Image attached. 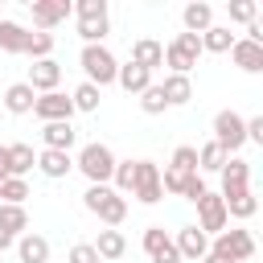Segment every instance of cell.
<instances>
[{
  "label": "cell",
  "instance_id": "cell-42",
  "mask_svg": "<svg viewBox=\"0 0 263 263\" xmlns=\"http://www.w3.org/2000/svg\"><path fill=\"white\" fill-rule=\"evenodd\" d=\"M247 144H263V115L247 119Z\"/></svg>",
  "mask_w": 263,
  "mask_h": 263
},
{
  "label": "cell",
  "instance_id": "cell-19",
  "mask_svg": "<svg viewBox=\"0 0 263 263\" xmlns=\"http://www.w3.org/2000/svg\"><path fill=\"white\" fill-rule=\"evenodd\" d=\"M74 144H78V132H74V123H41V148L70 152Z\"/></svg>",
  "mask_w": 263,
  "mask_h": 263
},
{
  "label": "cell",
  "instance_id": "cell-40",
  "mask_svg": "<svg viewBox=\"0 0 263 263\" xmlns=\"http://www.w3.org/2000/svg\"><path fill=\"white\" fill-rule=\"evenodd\" d=\"M205 193H210V185H205V177H201V173H189V177H185V189H181V197L197 205V201H201Z\"/></svg>",
  "mask_w": 263,
  "mask_h": 263
},
{
  "label": "cell",
  "instance_id": "cell-32",
  "mask_svg": "<svg viewBox=\"0 0 263 263\" xmlns=\"http://www.w3.org/2000/svg\"><path fill=\"white\" fill-rule=\"evenodd\" d=\"M222 164H226V152H222V148H218L214 140L197 148V173H218Z\"/></svg>",
  "mask_w": 263,
  "mask_h": 263
},
{
  "label": "cell",
  "instance_id": "cell-14",
  "mask_svg": "<svg viewBox=\"0 0 263 263\" xmlns=\"http://www.w3.org/2000/svg\"><path fill=\"white\" fill-rule=\"evenodd\" d=\"M25 82L33 86V95H49V90H58V82H62V66H58L53 58H41V62L29 66V78H25Z\"/></svg>",
  "mask_w": 263,
  "mask_h": 263
},
{
  "label": "cell",
  "instance_id": "cell-9",
  "mask_svg": "<svg viewBox=\"0 0 263 263\" xmlns=\"http://www.w3.org/2000/svg\"><path fill=\"white\" fill-rule=\"evenodd\" d=\"M29 8H33L37 33H49V29H58L66 16H74V4H70V0H33Z\"/></svg>",
  "mask_w": 263,
  "mask_h": 263
},
{
  "label": "cell",
  "instance_id": "cell-15",
  "mask_svg": "<svg viewBox=\"0 0 263 263\" xmlns=\"http://www.w3.org/2000/svg\"><path fill=\"white\" fill-rule=\"evenodd\" d=\"M230 62H234L242 74H263V45H255V41H247V37H234Z\"/></svg>",
  "mask_w": 263,
  "mask_h": 263
},
{
  "label": "cell",
  "instance_id": "cell-12",
  "mask_svg": "<svg viewBox=\"0 0 263 263\" xmlns=\"http://www.w3.org/2000/svg\"><path fill=\"white\" fill-rule=\"evenodd\" d=\"M144 255H148L152 263H181L177 242H173V234H168L164 226H148V230H144Z\"/></svg>",
  "mask_w": 263,
  "mask_h": 263
},
{
  "label": "cell",
  "instance_id": "cell-24",
  "mask_svg": "<svg viewBox=\"0 0 263 263\" xmlns=\"http://www.w3.org/2000/svg\"><path fill=\"white\" fill-rule=\"evenodd\" d=\"M25 41H29V29H25L21 21L0 16V49H4V53H25Z\"/></svg>",
  "mask_w": 263,
  "mask_h": 263
},
{
  "label": "cell",
  "instance_id": "cell-34",
  "mask_svg": "<svg viewBox=\"0 0 263 263\" xmlns=\"http://www.w3.org/2000/svg\"><path fill=\"white\" fill-rule=\"evenodd\" d=\"M111 33V21L103 16V21H78V37H82V45H103V37Z\"/></svg>",
  "mask_w": 263,
  "mask_h": 263
},
{
  "label": "cell",
  "instance_id": "cell-44",
  "mask_svg": "<svg viewBox=\"0 0 263 263\" xmlns=\"http://www.w3.org/2000/svg\"><path fill=\"white\" fill-rule=\"evenodd\" d=\"M8 247H16V238H12V234H4V230H0V255H4V251H8Z\"/></svg>",
  "mask_w": 263,
  "mask_h": 263
},
{
  "label": "cell",
  "instance_id": "cell-22",
  "mask_svg": "<svg viewBox=\"0 0 263 263\" xmlns=\"http://www.w3.org/2000/svg\"><path fill=\"white\" fill-rule=\"evenodd\" d=\"M115 82H119L127 95H144V90L152 86V74H148L144 66H136V62H123L119 74H115Z\"/></svg>",
  "mask_w": 263,
  "mask_h": 263
},
{
  "label": "cell",
  "instance_id": "cell-21",
  "mask_svg": "<svg viewBox=\"0 0 263 263\" xmlns=\"http://www.w3.org/2000/svg\"><path fill=\"white\" fill-rule=\"evenodd\" d=\"M16 255H21V263H49V238L25 230V234L16 238Z\"/></svg>",
  "mask_w": 263,
  "mask_h": 263
},
{
  "label": "cell",
  "instance_id": "cell-41",
  "mask_svg": "<svg viewBox=\"0 0 263 263\" xmlns=\"http://www.w3.org/2000/svg\"><path fill=\"white\" fill-rule=\"evenodd\" d=\"M66 263H99V255H95V247H90V242H74V247H70V255H66Z\"/></svg>",
  "mask_w": 263,
  "mask_h": 263
},
{
  "label": "cell",
  "instance_id": "cell-36",
  "mask_svg": "<svg viewBox=\"0 0 263 263\" xmlns=\"http://www.w3.org/2000/svg\"><path fill=\"white\" fill-rule=\"evenodd\" d=\"M226 16L238 21V25H251V21H259V4L255 0H230L226 4Z\"/></svg>",
  "mask_w": 263,
  "mask_h": 263
},
{
  "label": "cell",
  "instance_id": "cell-7",
  "mask_svg": "<svg viewBox=\"0 0 263 263\" xmlns=\"http://www.w3.org/2000/svg\"><path fill=\"white\" fill-rule=\"evenodd\" d=\"M132 197H136L140 205H156V201L164 197V189H160V168H156L152 160H136V181H132Z\"/></svg>",
  "mask_w": 263,
  "mask_h": 263
},
{
  "label": "cell",
  "instance_id": "cell-17",
  "mask_svg": "<svg viewBox=\"0 0 263 263\" xmlns=\"http://www.w3.org/2000/svg\"><path fill=\"white\" fill-rule=\"evenodd\" d=\"M181 25H185V33L201 37V33L214 25V8H210L205 0H189V4L181 8Z\"/></svg>",
  "mask_w": 263,
  "mask_h": 263
},
{
  "label": "cell",
  "instance_id": "cell-39",
  "mask_svg": "<svg viewBox=\"0 0 263 263\" xmlns=\"http://www.w3.org/2000/svg\"><path fill=\"white\" fill-rule=\"evenodd\" d=\"M74 16L78 21H103L107 16V0H78L74 4Z\"/></svg>",
  "mask_w": 263,
  "mask_h": 263
},
{
  "label": "cell",
  "instance_id": "cell-18",
  "mask_svg": "<svg viewBox=\"0 0 263 263\" xmlns=\"http://www.w3.org/2000/svg\"><path fill=\"white\" fill-rule=\"evenodd\" d=\"M127 62H136V66H144V70L152 74V70L164 66V45L152 41V37H140V41H132V58H127Z\"/></svg>",
  "mask_w": 263,
  "mask_h": 263
},
{
  "label": "cell",
  "instance_id": "cell-1",
  "mask_svg": "<svg viewBox=\"0 0 263 263\" xmlns=\"http://www.w3.org/2000/svg\"><path fill=\"white\" fill-rule=\"evenodd\" d=\"M82 205H86V214H95V218H99L103 226H111V230L127 218V197H119L111 185H86Z\"/></svg>",
  "mask_w": 263,
  "mask_h": 263
},
{
  "label": "cell",
  "instance_id": "cell-27",
  "mask_svg": "<svg viewBox=\"0 0 263 263\" xmlns=\"http://www.w3.org/2000/svg\"><path fill=\"white\" fill-rule=\"evenodd\" d=\"M90 247H95V255H99V259H123V251H127L123 234H119V230H111V226H107V230H99V238H95Z\"/></svg>",
  "mask_w": 263,
  "mask_h": 263
},
{
  "label": "cell",
  "instance_id": "cell-3",
  "mask_svg": "<svg viewBox=\"0 0 263 263\" xmlns=\"http://www.w3.org/2000/svg\"><path fill=\"white\" fill-rule=\"evenodd\" d=\"M78 66H82V82H90V86H111L115 82V74H119V58L107 49V45H82V53H78Z\"/></svg>",
  "mask_w": 263,
  "mask_h": 263
},
{
  "label": "cell",
  "instance_id": "cell-23",
  "mask_svg": "<svg viewBox=\"0 0 263 263\" xmlns=\"http://www.w3.org/2000/svg\"><path fill=\"white\" fill-rule=\"evenodd\" d=\"M33 99H37V95H33L29 82H12V86L4 90V111H8V115H29V111H33Z\"/></svg>",
  "mask_w": 263,
  "mask_h": 263
},
{
  "label": "cell",
  "instance_id": "cell-43",
  "mask_svg": "<svg viewBox=\"0 0 263 263\" xmlns=\"http://www.w3.org/2000/svg\"><path fill=\"white\" fill-rule=\"evenodd\" d=\"M0 177H8V144H0Z\"/></svg>",
  "mask_w": 263,
  "mask_h": 263
},
{
  "label": "cell",
  "instance_id": "cell-26",
  "mask_svg": "<svg viewBox=\"0 0 263 263\" xmlns=\"http://www.w3.org/2000/svg\"><path fill=\"white\" fill-rule=\"evenodd\" d=\"M37 168V152L33 144H8V177H25Z\"/></svg>",
  "mask_w": 263,
  "mask_h": 263
},
{
  "label": "cell",
  "instance_id": "cell-46",
  "mask_svg": "<svg viewBox=\"0 0 263 263\" xmlns=\"http://www.w3.org/2000/svg\"><path fill=\"white\" fill-rule=\"evenodd\" d=\"M0 185H4V177H0Z\"/></svg>",
  "mask_w": 263,
  "mask_h": 263
},
{
  "label": "cell",
  "instance_id": "cell-6",
  "mask_svg": "<svg viewBox=\"0 0 263 263\" xmlns=\"http://www.w3.org/2000/svg\"><path fill=\"white\" fill-rule=\"evenodd\" d=\"M197 58H201V41H197L193 33H177V37L164 45V66H168V74H189V70L197 66Z\"/></svg>",
  "mask_w": 263,
  "mask_h": 263
},
{
  "label": "cell",
  "instance_id": "cell-10",
  "mask_svg": "<svg viewBox=\"0 0 263 263\" xmlns=\"http://www.w3.org/2000/svg\"><path fill=\"white\" fill-rule=\"evenodd\" d=\"M218 177H222V189H218V197L242 193V189H251V160H242V156H226V164L218 168Z\"/></svg>",
  "mask_w": 263,
  "mask_h": 263
},
{
  "label": "cell",
  "instance_id": "cell-28",
  "mask_svg": "<svg viewBox=\"0 0 263 263\" xmlns=\"http://www.w3.org/2000/svg\"><path fill=\"white\" fill-rule=\"evenodd\" d=\"M70 103H74V111L95 115V111H99V103H103V90H99V86H90V82H78V86L70 90Z\"/></svg>",
  "mask_w": 263,
  "mask_h": 263
},
{
  "label": "cell",
  "instance_id": "cell-5",
  "mask_svg": "<svg viewBox=\"0 0 263 263\" xmlns=\"http://www.w3.org/2000/svg\"><path fill=\"white\" fill-rule=\"evenodd\" d=\"M214 144L226 152V156H234L242 144H247V119L238 115V111H218L214 115Z\"/></svg>",
  "mask_w": 263,
  "mask_h": 263
},
{
  "label": "cell",
  "instance_id": "cell-31",
  "mask_svg": "<svg viewBox=\"0 0 263 263\" xmlns=\"http://www.w3.org/2000/svg\"><path fill=\"white\" fill-rule=\"evenodd\" d=\"M25 197H29V181H25V177H4V185H0V205H25Z\"/></svg>",
  "mask_w": 263,
  "mask_h": 263
},
{
  "label": "cell",
  "instance_id": "cell-47",
  "mask_svg": "<svg viewBox=\"0 0 263 263\" xmlns=\"http://www.w3.org/2000/svg\"><path fill=\"white\" fill-rule=\"evenodd\" d=\"M0 263H4V255H0Z\"/></svg>",
  "mask_w": 263,
  "mask_h": 263
},
{
  "label": "cell",
  "instance_id": "cell-38",
  "mask_svg": "<svg viewBox=\"0 0 263 263\" xmlns=\"http://www.w3.org/2000/svg\"><path fill=\"white\" fill-rule=\"evenodd\" d=\"M140 111H144V115H164V111H168V103H164V95H160V86H156V82L140 95Z\"/></svg>",
  "mask_w": 263,
  "mask_h": 263
},
{
  "label": "cell",
  "instance_id": "cell-30",
  "mask_svg": "<svg viewBox=\"0 0 263 263\" xmlns=\"http://www.w3.org/2000/svg\"><path fill=\"white\" fill-rule=\"evenodd\" d=\"M0 230L12 234V238H21L29 230V210L25 205H0Z\"/></svg>",
  "mask_w": 263,
  "mask_h": 263
},
{
  "label": "cell",
  "instance_id": "cell-20",
  "mask_svg": "<svg viewBox=\"0 0 263 263\" xmlns=\"http://www.w3.org/2000/svg\"><path fill=\"white\" fill-rule=\"evenodd\" d=\"M156 86H160V95H164L168 107H185V103L193 99V82H189V74H164V82H156Z\"/></svg>",
  "mask_w": 263,
  "mask_h": 263
},
{
  "label": "cell",
  "instance_id": "cell-35",
  "mask_svg": "<svg viewBox=\"0 0 263 263\" xmlns=\"http://www.w3.org/2000/svg\"><path fill=\"white\" fill-rule=\"evenodd\" d=\"M25 58H33V62L53 58V33H29V41H25Z\"/></svg>",
  "mask_w": 263,
  "mask_h": 263
},
{
  "label": "cell",
  "instance_id": "cell-13",
  "mask_svg": "<svg viewBox=\"0 0 263 263\" xmlns=\"http://www.w3.org/2000/svg\"><path fill=\"white\" fill-rule=\"evenodd\" d=\"M173 242H177V255L189 259V263H201V259L210 255V234H201L197 226H181Z\"/></svg>",
  "mask_w": 263,
  "mask_h": 263
},
{
  "label": "cell",
  "instance_id": "cell-11",
  "mask_svg": "<svg viewBox=\"0 0 263 263\" xmlns=\"http://www.w3.org/2000/svg\"><path fill=\"white\" fill-rule=\"evenodd\" d=\"M226 222H230V218H226L222 197H218V193H205V197L197 201V222H193V226H197L201 234H222Z\"/></svg>",
  "mask_w": 263,
  "mask_h": 263
},
{
  "label": "cell",
  "instance_id": "cell-33",
  "mask_svg": "<svg viewBox=\"0 0 263 263\" xmlns=\"http://www.w3.org/2000/svg\"><path fill=\"white\" fill-rule=\"evenodd\" d=\"M132 181H136V160H115V173H111V189L119 197L132 193Z\"/></svg>",
  "mask_w": 263,
  "mask_h": 263
},
{
  "label": "cell",
  "instance_id": "cell-45",
  "mask_svg": "<svg viewBox=\"0 0 263 263\" xmlns=\"http://www.w3.org/2000/svg\"><path fill=\"white\" fill-rule=\"evenodd\" d=\"M201 263H230V259H222V255H205Z\"/></svg>",
  "mask_w": 263,
  "mask_h": 263
},
{
  "label": "cell",
  "instance_id": "cell-37",
  "mask_svg": "<svg viewBox=\"0 0 263 263\" xmlns=\"http://www.w3.org/2000/svg\"><path fill=\"white\" fill-rule=\"evenodd\" d=\"M168 168H177V173H197V148L193 144H181L177 152H173V160H168Z\"/></svg>",
  "mask_w": 263,
  "mask_h": 263
},
{
  "label": "cell",
  "instance_id": "cell-29",
  "mask_svg": "<svg viewBox=\"0 0 263 263\" xmlns=\"http://www.w3.org/2000/svg\"><path fill=\"white\" fill-rule=\"evenodd\" d=\"M222 205H226V218H238V222H247L255 210H259V201H255V193L251 189H242V193H230V197H222Z\"/></svg>",
  "mask_w": 263,
  "mask_h": 263
},
{
  "label": "cell",
  "instance_id": "cell-4",
  "mask_svg": "<svg viewBox=\"0 0 263 263\" xmlns=\"http://www.w3.org/2000/svg\"><path fill=\"white\" fill-rule=\"evenodd\" d=\"M210 255H222V259H230V263H247V259L255 255V234H251L247 226H230V230L214 234Z\"/></svg>",
  "mask_w": 263,
  "mask_h": 263
},
{
  "label": "cell",
  "instance_id": "cell-2",
  "mask_svg": "<svg viewBox=\"0 0 263 263\" xmlns=\"http://www.w3.org/2000/svg\"><path fill=\"white\" fill-rule=\"evenodd\" d=\"M115 160H119V156H115L107 144H99V140H95V144H82V148H78V156H74V168H78V173H82L90 185H111Z\"/></svg>",
  "mask_w": 263,
  "mask_h": 263
},
{
  "label": "cell",
  "instance_id": "cell-25",
  "mask_svg": "<svg viewBox=\"0 0 263 263\" xmlns=\"http://www.w3.org/2000/svg\"><path fill=\"white\" fill-rule=\"evenodd\" d=\"M197 41H201V53H230L234 33H230V25H210Z\"/></svg>",
  "mask_w": 263,
  "mask_h": 263
},
{
  "label": "cell",
  "instance_id": "cell-8",
  "mask_svg": "<svg viewBox=\"0 0 263 263\" xmlns=\"http://www.w3.org/2000/svg\"><path fill=\"white\" fill-rule=\"evenodd\" d=\"M33 115H37L41 123H70V119H74V103H70V95L49 90V95H37V99H33Z\"/></svg>",
  "mask_w": 263,
  "mask_h": 263
},
{
  "label": "cell",
  "instance_id": "cell-16",
  "mask_svg": "<svg viewBox=\"0 0 263 263\" xmlns=\"http://www.w3.org/2000/svg\"><path fill=\"white\" fill-rule=\"evenodd\" d=\"M37 173H41V177H49V181H62V177H70V173H74V156H70V152L41 148V152H37Z\"/></svg>",
  "mask_w": 263,
  "mask_h": 263
}]
</instances>
